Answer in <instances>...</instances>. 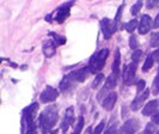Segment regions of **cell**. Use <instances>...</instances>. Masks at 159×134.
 Here are the masks:
<instances>
[{"instance_id":"52a82bcc","label":"cell","mask_w":159,"mask_h":134,"mask_svg":"<svg viewBox=\"0 0 159 134\" xmlns=\"http://www.w3.org/2000/svg\"><path fill=\"white\" fill-rule=\"evenodd\" d=\"M135 73H136V63L132 62L128 63L127 66L125 67L123 70V83L126 85H132L134 83V78H135Z\"/></svg>"},{"instance_id":"8992f818","label":"cell","mask_w":159,"mask_h":134,"mask_svg":"<svg viewBox=\"0 0 159 134\" xmlns=\"http://www.w3.org/2000/svg\"><path fill=\"white\" fill-rule=\"evenodd\" d=\"M36 111H37V103H32L31 105L26 107L23 110V120H22V125L24 127V123H26V126H29L30 123L35 122V116H36Z\"/></svg>"},{"instance_id":"d6a6232c","label":"cell","mask_w":159,"mask_h":134,"mask_svg":"<svg viewBox=\"0 0 159 134\" xmlns=\"http://www.w3.org/2000/svg\"><path fill=\"white\" fill-rule=\"evenodd\" d=\"M105 134H117V127H116V125H111L107 129Z\"/></svg>"},{"instance_id":"4316f807","label":"cell","mask_w":159,"mask_h":134,"mask_svg":"<svg viewBox=\"0 0 159 134\" xmlns=\"http://www.w3.org/2000/svg\"><path fill=\"white\" fill-rule=\"evenodd\" d=\"M141 55H143V52L140 50V49H138L135 50L134 53H133V55H132V60H133V62L138 63L140 61V59H141Z\"/></svg>"},{"instance_id":"8fae6325","label":"cell","mask_w":159,"mask_h":134,"mask_svg":"<svg viewBox=\"0 0 159 134\" xmlns=\"http://www.w3.org/2000/svg\"><path fill=\"white\" fill-rule=\"evenodd\" d=\"M152 26H153V22H152L151 17L148 15H143L141 17L140 23H139V34L140 35H146L151 30Z\"/></svg>"},{"instance_id":"74e56055","label":"cell","mask_w":159,"mask_h":134,"mask_svg":"<svg viewBox=\"0 0 159 134\" xmlns=\"http://www.w3.org/2000/svg\"><path fill=\"white\" fill-rule=\"evenodd\" d=\"M52 134H57V132H53Z\"/></svg>"},{"instance_id":"30bf717a","label":"cell","mask_w":159,"mask_h":134,"mask_svg":"<svg viewBox=\"0 0 159 134\" xmlns=\"http://www.w3.org/2000/svg\"><path fill=\"white\" fill-rule=\"evenodd\" d=\"M74 109H73V107H70L66 113H65V116H64V120H62V122H61V129H62V132L66 133L67 132V129L70 128L72 123L74 122Z\"/></svg>"},{"instance_id":"ac0fdd59","label":"cell","mask_w":159,"mask_h":134,"mask_svg":"<svg viewBox=\"0 0 159 134\" xmlns=\"http://www.w3.org/2000/svg\"><path fill=\"white\" fill-rule=\"evenodd\" d=\"M120 65H121V56H120V50L116 49L115 52V58H114V61H112V73L115 76H119L120 73Z\"/></svg>"},{"instance_id":"836d02e7","label":"cell","mask_w":159,"mask_h":134,"mask_svg":"<svg viewBox=\"0 0 159 134\" xmlns=\"http://www.w3.org/2000/svg\"><path fill=\"white\" fill-rule=\"evenodd\" d=\"M153 28H154V29H158L159 28V13L156 16L154 21H153Z\"/></svg>"},{"instance_id":"f1b7e54d","label":"cell","mask_w":159,"mask_h":134,"mask_svg":"<svg viewBox=\"0 0 159 134\" xmlns=\"http://www.w3.org/2000/svg\"><path fill=\"white\" fill-rule=\"evenodd\" d=\"M104 127H105V121H101L97 126H96L95 128V132H93V134H101L102 132H103V129H104Z\"/></svg>"},{"instance_id":"4fadbf2b","label":"cell","mask_w":159,"mask_h":134,"mask_svg":"<svg viewBox=\"0 0 159 134\" xmlns=\"http://www.w3.org/2000/svg\"><path fill=\"white\" fill-rule=\"evenodd\" d=\"M116 84H117V76H115L114 73H111V74L108 77V79H107L105 85H104V87L102 89V91L98 94V99H101L105 92H108L109 90L114 89V87L116 86Z\"/></svg>"},{"instance_id":"83f0119b","label":"cell","mask_w":159,"mask_h":134,"mask_svg":"<svg viewBox=\"0 0 159 134\" xmlns=\"http://www.w3.org/2000/svg\"><path fill=\"white\" fill-rule=\"evenodd\" d=\"M122 8H123V5H121L119 7L117 13H116V17H115V19H114V24H115L116 29H117V24L120 23V19H121V16H122Z\"/></svg>"},{"instance_id":"d6986e66","label":"cell","mask_w":159,"mask_h":134,"mask_svg":"<svg viewBox=\"0 0 159 134\" xmlns=\"http://www.w3.org/2000/svg\"><path fill=\"white\" fill-rule=\"evenodd\" d=\"M49 36H52V37L54 39V43H55L56 46L65 44V42H66V39H65L64 36H60V35H57V34H55V32H50Z\"/></svg>"},{"instance_id":"d590c367","label":"cell","mask_w":159,"mask_h":134,"mask_svg":"<svg viewBox=\"0 0 159 134\" xmlns=\"http://www.w3.org/2000/svg\"><path fill=\"white\" fill-rule=\"evenodd\" d=\"M159 5V1H148L147 2V7H154V6H158Z\"/></svg>"},{"instance_id":"e575fe53","label":"cell","mask_w":159,"mask_h":134,"mask_svg":"<svg viewBox=\"0 0 159 134\" xmlns=\"http://www.w3.org/2000/svg\"><path fill=\"white\" fill-rule=\"evenodd\" d=\"M152 122L156 123V125H159V113L152 116Z\"/></svg>"},{"instance_id":"9c48e42d","label":"cell","mask_w":159,"mask_h":134,"mask_svg":"<svg viewBox=\"0 0 159 134\" xmlns=\"http://www.w3.org/2000/svg\"><path fill=\"white\" fill-rule=\"evenodd\" d=\"M101 28H102V32L105 39H109L112 36V34L116 31V26L112 21L109 18H103L101 21Z\"/></svg>"},{"instance_id":"d4e9b609","label":"cell","mask_w":159,"mask_h":134,"mask_svg":"<svg viewBox=\"0 0 159 134\" xmlns=\"http://www.w3.org/2000/svg\"><path fill=\"white\" fill-rule=\"evenodd\" d=\"M26 134H37V125L35 122L26 126Z\"/></svg>"},{"instance_id":"7402d4cb","label":"cell","mask_w":159,"mask_h":134,"mask_svg":"<svg viewBox=\"0 0 159 134\" xmlns=\"http://www.w3.org/2000/svg\"><path fill=\"white\" fill-rule=\"evenodd\" d=\"M83 127H84V118H83V116H80V118H78V122H77L75 129H74V132H73L72 134H80L81 129H83Z\"/></svg>"},{"instance_id":"7a4b0ae2","label":"cell","mask_w":159,"mask_h":134,"mask_svg":"<svg viewBox=\"0 0 159 134\" xmlns=\"http://www.w3.org/2000/svg\"><path fill=\"white\" fill-rule=\"evenodd\" d=\"M109 56V49L108 48H103L101 50H98L97 53H95L93 55L91 56L90 62H89V68L91 73H96V72L102 71V68L105 65L107 58Z\"/></svg>"},{"instance_id":"7c38bea8","label":"cell","mask_w":159,"mask_h":134,"mask_svg":"<svg viewBox=\"0 0 159 134\" xmlns=\"http://www.w3.org/2000/svg\"><path fill=\"white\" fill-rule=\"evenodd\" d=\"M148 96H150V90H147V89H145V91L141 92V94H138V97L132 102V105H130L132 110H134V111L139 110V109L143 107V102L148 98Z\"/></svg>"},{"instance_id":"44dd1931","label":"cell","mask_w":159,"mask_h":134,"mask_svg":"<svg viewBox=\"0 0 159 134\" xmlns=\"http://www.w3.org/2000/svg\"><path fill=\"white\" fill-rule=\"evenodd\" d=\"M152 92L153 95H159V73L156 76V78L152 83Z\"/></svg>"},{"instance_id":"ba28073f","label":"cell","mask_w":159,"mask_h":134,"mask_svg":"<svg viewBox=\"0 0 159 134\" xmlns=\"http://www.w3.org/2000/svg\"><path fill=\"white\" fill-rule=\"evenodd\" d=\"M57 97H59V91L56 90L55 87L47 86L41 92L40 101L42 103H50V102H54Z\"/></svg>"},{"instance_id":"8d00e7d4","label":"cell","mask_w":159,"mask_h":134,"mask_svg":"<svg viewBox=\"0 0 159 134\" xmlns=\"http://www.w3.org/2000/svg\"><path fill=\"white\" fill-rule=\"evenodd\" d=\"M85 134H91V128H88V131H86V133Z\"/></svg>"},{"instance_id":"6da1fadb","label":"cell","mask_w":159,"mask_h":134,"mask_svg":"<svg viewBox=\"0 0 159 134\" xmlns=\"http://www.w3.org/2000/svg\"><path fill=\"white\" fill-rule=\"evenodd\" d=\"M57 116H59V113H57L56 105L47 107L41 113L40 118H39V126L41 128V132L44 134L49 133L56 125Z\"/></svg>"},{"instance_id":"9a60e30c","label":"cell","mask_w":159,"mask_h":134,"mask_svg":"<svg viewBox=\"0 0 159 134\" xmlns=\"http://www.w3.org/2000/svg\"><path fill=\"white\" fill-rule=\"evenodd\" d=\"M159 110V101L157 99H153L151 102H148L143 109V116H150L156 114Z\"/></svg>"},{"instance_id":"f546056e","label":"cell","mask_w":159,"mask_h":134,"mask_svg":"<svg viewBox=\"0 0 159 134\" xmlns=\"http://www.w3.org/2000/svg\"><path fill=\"white\" fill-rule=\"evenodd\" d=\"M143 134H157L156 133V129H154L153 123H147V125H146V128H145V131H143Z\"/></svg>"},{"instance_id":"1f68e13d","label":"cell","mask_w":159,"mask_h":134,"mask_svg":"<svg viewBox=\"0 0 159 134\" xmlns=\"http://www.w3.org/2000/svg\"><path fill=\"white\" fill-rule=\"evenodd\" d=\"M103 79V74H98L97 77H96V79L93 80V83H92V87L93 89H96V87L98 86V84L101 83V80Z\"/></svg>"},{"instance_id":"5bb4252c","label":"cell","mask_w":159,"mask_h":134,"mask_svg":"<svg viewBox=\"0 0 159 134\" xmlns=\"http://www.w3.org/2000/svg\"><path fill=\"white\" fill-rule=\"evenodd\" d=\"M116 101H117V95H116V92H110V94H108V95L104 97L103 102H102V105H103V108L105 110L110 111V110H112V108L115 107Z\"/></svg>"},{"instance_id":"4dcf8cb0","label":"cell","mask_w":159,"mask_h":134,"mask_svg":"<svg viewBox=\"0 0 159 134\" xmlns=\"http://www.w3.org/2000/svg\"><path fill=\"white\" fill-rule=\"evenodd\" d=\"M145 85H146V83H145L143 80H139V81L136 83V90H138V94H141V92L145 91V90H143Z\"/></svg>"},{"instance_id":"3957f363","label":"cell","mask_w":159,"mask_h":134,"mask_svg":"<svg viewBox=\"0 0 159 134\" xmlns=\"http://www.w3.org/2000/svg\"><path fill=\"white\" fill-rule=\"evenodd\" d=\"M73 6V1L70 2H65L61 6L56 8L55 17H54V21H56L59 24L64 23L66 21V18L70 16V12H71V7Z\"/></svg>"},{"instance_id":"5b68a950","label":"cell","mask_w":159,"mask_h":134,"mask_svg":"<svg viewBox=\"0 0 159 134\" xmlns=\"http://www.w3.org/2000/svg\"><path fill=\"white\" fill-rule=\"evenodd\" d=\"M140 128V122L138 118H129L127 120L123 126L120 129V134H134L139 131Z\"/></svg>"},{"instance_id":"277c9868","label":"cell","mask_w":159,"mask_h":134,"mask_svg":"<svg viewBox=\"0 0 159 134\" xmlns=\"http://www.w3.org/2000/svg\"><path fill=\"white\" fill-rule=\"evenodd\" d=\"M90 73H91V71H90L89 67H81L79 70H75V71L71 72L66 77L70 79L72 83H83L89 77Z\"/></svg>"},{"instance_id":"cb8c5ba5","label":"cell","mask_w":159,"mask_h":134,"mask_svg":"<svg viewBox=\"0 0 159 134\" xmlns=\"http://www.w3.org/2000/svg\"><path fill=\"white\" fill-rule=\"evenodd\" d=\"M151 47H159V32H153L152 34Z\"/></svg>"},{"instance_id":"603a6c76","label":"cell","mask_w":159,"mask_h":134,"mask_svg":"<svg viewBox=\"0 0 159 134\" xmlns=\"http://www.w3.org/2000/svg\"><path fill=\"white\" fill-rule=\"evenodd\" d=\"M129 47L132 48L134 52H135V49L138 50V47H139V41H138L135 35L130 36V39H129Z\"/></svg>"},{"instance_id":"484cf974","label":"cell","mask_w":159,"mask_h":134,"mask_svg":"<svg viewBox=\"0 0 159 134\" xmlns=\"http://www.w3.org/2000/svg\"><path fill=\"white\" fill-rule=\"evenodd\" d=\"M143 7V1H138L135 5H133L132 8H130V12H132V15H138V12L140 11V8Z\"/></svg>"},{"instance_id":"2e32d148","label":"cell","mask_w":159,"mask_h":134,"mask_svg":"<svg viewBox=\"0 0 159 134\" xmlns=\"http://www.w3.org/2000/svg\"><path fill=\"white\" fill-rule=\"evenodd\" d=\"M158 58H159V49H157V50H154L153 53H151L150 55L146 58V60H145V62H143V72L150 71V68H151L152 66H153L154 61H156Z\"/></svg>"},{"instance_id":"e0dca14e","label":"cell","mask_w":159,"mask_h":134,"mask_svg":"<svg viewBox=\"0 0 159 134\" xmlns=\"http://www.w3.org/2000/svg\"><path fill=\"white\" fill-rule=\"evenodd\" d=\"M43 53L47 58H52L56 53V44L53 39H48L43 44Z\"/></svg>"},{"instance_id":"ffe728a7","label":"cell","mask_w":159,"mask_h":134,"mask_svg":"<svg viewBox=\"0 0 159 134\" xmlns=\"http://www.w3.org/2000/svg\"><path fill=\"white\" fill-rule=\"evenodd\" d=\"M125 26H126V30H127L128 32H133L136 29V26H139V23H138V21L134 18V19H132L130 22H128Z\"/></svg>"}]
</instances>
